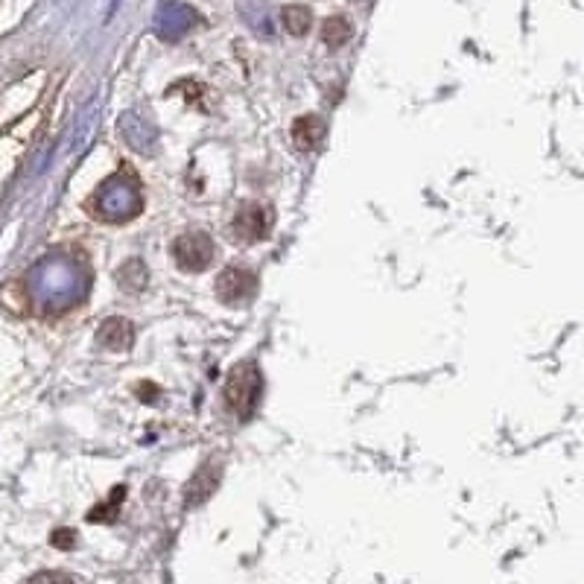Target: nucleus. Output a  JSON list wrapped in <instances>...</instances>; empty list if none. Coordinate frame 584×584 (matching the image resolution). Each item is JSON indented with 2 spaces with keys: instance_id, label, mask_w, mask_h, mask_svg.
<instances>
[{
  "instance_id": "8",
  "label": "nucleus",
  "mask_w": 584,
  "mask_h": 584,
  "mask_svg": "<svg viewBox=\"0 0 584 584\" xmlns=\"http://www.w3.org/2000/svg\"><path fill=\"white\" fill-rule=\"evenodd\" d=\"M351 36H354V27H351V21L345 15H333V18L325 21V27H322V38H325V44L333 47V50L345 47L351 41Z\"/></svg>"
},
{
  "instance_id": "4",
  "label": "nucleus",
  "mask_w": 584,
  "mask_h": 584,
  "mask_svg": "<svg viewBox=\"0 0 584 584\" xmlns=\"http://www.w3.org/2000/svg\"><path fill=\"white\" fill-rule=\"evenodd\" d=\"M269 211L260 205V202H246V205H240V211L234 214V222H231V231H234V237L237 240H243V243H260V240H266L269 237Z\"/></svg>"
},
{
  "instance_id": "3",
  "label": "nucleus",
  "mask_w": 584,
  "mask_h": 584,
  "mask_svg": "<svg viewBox=\"0 0 584 584\" xmlns=\"http://www.w3.org/2000/svg\"><path fill=\"white\" fill-rule=\"evenodd\" d=\"M173 257H176V263L182 266L184 272H202L214 260V243L202 231H187L182 237H176Z\"/></svg>"
},
{
  "instance_id": "2",
  "label": "nucleus",
  "mask_w": 584,
  "mask_h": 584,
  "mask_svg": "<svg viewBox=\"0 0 584 584\" xmlns=\"http://www.w3.org/2000/svg\"><path fill=\"white\" fill-rule=\"evenodd\" d=\"M257 292V275L246 266H228L222 269L217 278V295L222 304L237 307V304H249Z\"/></svg>"
},
{
  "instance_id": "7",
  "label": "nucleus",
  "mask_w": 584,
  "mask_h": 584,
  "mask_svg": "<svg viewBox=\"0 0 584 584\" xmlns=\"http://www.w3.org/2000/svg\"><path fill=\"white\" fill-rule=\"evenodd\" d=\"M217 468L214 465H202L199 468V474L190 479V485H187V503L193 506V503H202V500H208L211 497V491L217 488Z\"/></svg>"
},
{
  "instance_id": "10",
  "label": "nucleus",
  "mask_w": 584,
  "mask_h": 584,
  "mask_svg": "<svg viewBox=\"0 0 584 584\" xmlns=\"http://www.w3.org/2000/svg\"><path fill=\"white\" fill-rule=\"evenodd\" d=\"M27 584H76L71 576H65V573H53V570H47V573H36L33 579Z\"/></svg>"
},
{
  "instance_id": "6",
  "label": "nucleus",
  "mask_w": 584,
  "mask_h": 584,
  "mask_svg": "<svg viewBox=\"0 0 584 584\" xmlns=\"http://www.w3.org/2000/svg\"><path fill=\"white\" fill-rule=\"evenodd\" d=\"M97 339H100L103 348H109V351H126V348L132 345V339H135V330H132V325H129L126 319H109V322L100 328Z\"/></svg>"
},
{
  "instance_id": "9",
  "label": "nucleus",
  "mask_w": 584,
  "mask_h": 584,
  "mask_svg": "<svg viewBox=\"0 0 584 584\" xmlns=\"http://www.w3.org/2000/svg\"><path fill=\"white\" fill-rule=\"evenodd\" d=\"M281 15H284V27L290 36H304L313 27V12L301 3H290Z\"/></svg>"
},
{
  "instance_id": "5",
  "label": "nucleus",
  "mask_w": 584,
  "mask_h": 584,
  "mask_svg": "<svg viewBox=\"0 0 584 584\" xmlns=\"http://www.w3.org/2000/svg\"><path fill=\"white\" fill-rule=\"evenodd\" d=\"M322 138H325V120L322 117L304 114V117H298L292 123V141H295L298 149L310 152V149H316V146L322 144Z\"/></svg>"
},
{
  "instance_id": "1",
  "label": "nucleus",
  "mask_w": 584,
  "mask_h": 584,
  "mask_svg": "<svg viewBox=\"0 0 584 584\" xmlns=\"http://www.w3.org/2000/svg\"><path fill=\"white\" fill-rule=\"evenodd\" d=\"M260 395H263V377H260L257 365L243 363L228 374V380H225V403H228V409L240 421H249L255 415Z\"/></svg>"
}]
</instances>
